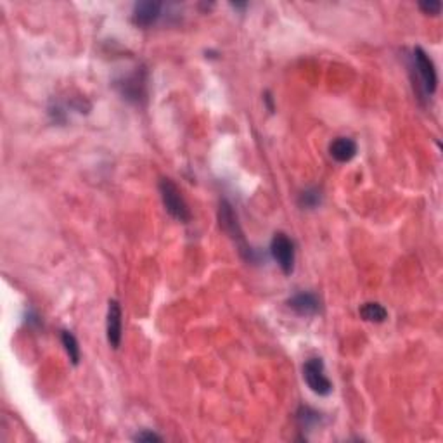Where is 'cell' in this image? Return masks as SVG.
Instances as JSON below:
<instances>
[{"mask_svg":"<svg viewBox=\"0 0 443 443\" xmlns=\"http://www.w3.org/2000/svg\"><path fill=\"white\" fill-rule=\"evenodd\" d=\"M133 442H161V437H159V435H156L154 431L144 430L133 437Z\"/></svg>","mask_w":443,"mask_h":443,"instance_id":"obj_16","label":"cell"},{"mask_svg":"<svg viewBox=\"0 0 443 443\" xmlns=\"http://www.w3.org/2000/svg\"><path fill=\"white\" fill-rule=\"evenodd\" d=\"M296 423L298 426L301 428V431H312L314 428L320 426V423H322V414L315 411V409L301 405L296 412Z\"/></svg>","mask_w":443,"mask_h":443,"instance_id":"obj_11","label":"cell"},{"mask_svg":"<svg viewBox=\"0 0 443 443\" xmlns=\"http://www.w3.org/2000/svg\"><path fill=\"white\" fill-rule=\"evenodd\" d=\"M360 317L367 322H376L381 324L388 319V310L383 307L381 303H376V301H369V303H364L362 307L359 308Z\"/></svg>","mask_w":443,"mask_h":443,"instance_id":"obj_12","label":"cell"},{"mask_svg":"<svg viewBox=\"0 0 443 443\" xmlns=\"http://www.w3.org/2000/svg\"><path fill=\"white\" fill-rule=\"evenodd\" d=\"M320 201H322V192L317 187H312L303 191L298 197V204H300L303 210H315L319 206Z\"/></svg>","mask_w":443,"mask_h":443,"instance_id":"obj_14","label":"cell"},{"mask_svg":"<svg viewBox=\"0 0 443 443\" xmlns=\"http://www.w3.org/2000/svg\"><path fill=\"white\" fill-rule=\"evenodd\" d=\"M61 341H62V346H65L66 353H68L70 362H72L73 366H78V364H80L81 352H80V345H78L77 338H74L73 333H70V331H62Z\"/></svg>","mask_w":443,"mask_h":443,"instance_id":"obj_13","label":"cell"},{"mask_svg":"<svg viewBox=\"0 0 443 443\" xmlns=\"http://www.w3.org/2000/svg\"><path fill=\"white\" fill-rule=\"evenodd\" d=\"M161 11H163V4L159 2H139L133 6V13H132V21L135 26H140V28H149V26L158 23V20L161 18Z\"/></svg>","mask_w":443,"mask_h":443,"instance_id":"obj_8","label":"cell"},{"mask_svg":"<svg viewBox=\"0 0 443 443\" xmlns=\"http://www.w3.org/2000/svg\"><path fill=\"white\" fill-rule=\"evenodd\" d=\"M265 103H267V106H269V111L272 113V111H274V103H272V95H270V92H265Z\"/></svg>","mask_w":443,"mask_h":443,"instance_id":"obj_17","label":"cell"},{"mask_svg":"<svg viewBox=\"0 0 443 443\" xmlns=\"http://www.w3.org/2000/svg\"><path fill=\"white\" fill-rule=\"evenodd\" d=\"M288 307L301 317H310L320 310V300L314 293H298L288 300Z\"/></svg>","mask_w":443,"mask_h":443,"instance_id":"obj_9","label":"cell"},{"mask_svg":"<svg viewBox=\"0 0 443 443\" xmlns=\"http://www.w3.org/2000/svg\"><path fill=\"white\" fill-rule=\"evenodd\" d=\"M270 255L277 262L279 269L284 272L286 275H291L295 270L296 249L293 239H289L284 232H277L272 237L270 243Z\"/></svg>","mask_w":443,"mask_h":443,"instance_id":"obj_4","label":"cell"},{"mask_svg":"<svg viewBox=\"0 0 443 443\" xmlns=\"http://www.w3.org/2000/svg\"><path fill=\"white\" fill-rule=\"evenodd\" d=\"M117 88L121 98L128 103L143 104L147 99V72L144 68H137L133 73L118 80Z\"/></svg>","mask_w":443,"mask_h":443,"instance_id":"obj_3","label":"cell"},{"mask_svg":"<svg viewBox=\"0 0 443 443\" xmlns=\"http://www.w3.org/2000/svg\"><path fill=\"white\" fill-rule=\"evenodd\" d=\"M159 194H161L163 206H165L166 213L175 220L182 223L191 222V210H189L187 203H185L184 196H182L180 189L175 185L172 178H161L159 180Z\"/></svg>","mask_w":443,"mask_h":443,"instance_id":"obj_2","label":"cell"},{"mask_svg":"<svg viewBox=\"0 0 443 443\" xmlns=\"http://www.w3.org/2000/svg\"><path fill=\"white\" fill-rule=\"evenodd\" d=\"M218 220H220L222 229L225 230V232L230 236V239L236 243V246H237V249H239L241 256H243L244 260H248V262H255L256 253L248 246L246 237H244V234H243V229H241L239 222H237L236 211H234L232 204H230L229 201L223 199L220 203V210H218Z\"/></svg>","mask_w":443,"mask_h":443,"instance_id":"obj_1","label":"cell"},{"mask_svg":"<svg viewBox=\"0 0 443 443\" xmlns=\"http://www.w3.org/2000/svg\"><path fill=\"white\" fill-rule=\"evenodd\" d=\"M359 152V146L350 137H336L329 144V154L334 161L338 163H350Z\"/></svg>","mask_w":443,"mask_h":443,"instance_id":"obj_10","label":"cell"},{"mask_svg":"<svg viewBox=\"0 0 443 443\" xmlns=\"http://www.w3.org/2000/svg\"><path fill=\"white\" fill-rule=\"evenodd\" d=\"M106 338L111 348H120L121 338H124V314H121V307L117 300H110L107 303Z\"/></svg>","mask_w":443,"mask_h":443,"instance_id":"obj_7","label":"cell"},{"mask_svg":"<svg viewBox=\"0 0 443 443\" xmlns=\"http://www.w3.org/2000/svg\"><path fill=\"white\" fill-rule=\"evenodd\" d=\"M419 9L423 11L424 14L437 16L442 11V2H438V0H424V2H419Z\"/></svg>","mask_w":443,"mask_h":443,"instance_id":"obj_15","label":"cell"},{"mask_svg":"<svg viewBox=\"0 0 443 443\" xmlns=\"http://www.w3.org/2000/svg\"><path fill=\"white\" fill-rule=\"evenodd\" d=\"M303 378L308 388L319 397H327L333 393V383L324 372V360L320 357H312L303 366Z\"/></svg>","mask_w":443,"mask_h":443,"instance_id":"obj_5","label":"cell"},{"mask_svg":"<svg viewBox=\"0 0 443 443\" xmlns=\"http://www.w3.org/2000/svg\"><path fill=\"white\" fill-rule=\"evenodd\" d=\"M414 65L418 68V74L423 81V88L428 95L435 94L437 92V85H438V77H437V70H435L433 61H431L430 55L426 54V51L423 47H416L414 49Z\"/></svg>","mask_w":443,"mask_h":443,"instance_id":"obj_6","label":"cell"}]
</instances>
